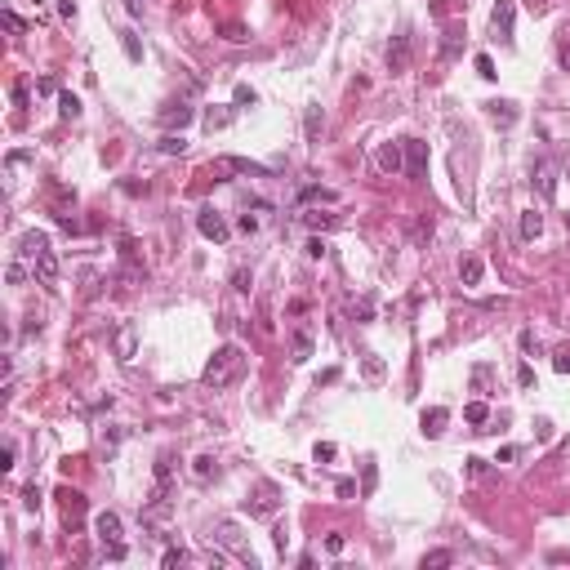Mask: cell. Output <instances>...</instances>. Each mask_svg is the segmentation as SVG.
<instances>
[{"mask_svg":"<svg viewBox=\"0 0 570 570\" xmlns=\"http://www.w3.org/2000/svg\"><path fill=\"white\" fill-rule=\"evenodd\" d=\"M241 375H245V352H241L237 343H223V348L210 357V365H205V375H200V383L219 392V388H232V383H237Z\"/></svg>","mask_w":570,"mask_h":570,"instance_id":"cell-1","label":"cell"},{"mask_svg":"<svg viewBox=\"0 0 570 570\" xmlns=\"http://www.w3.org/2000/svg\"><path fill=\"white\" fill-rule=\"evenodd\" d=\"M196 227H200V237H205V241H219V245L232 237V227H227V219H223L219 210H200L196 214Z\"/></svg>","mask_w":570,"mask_h":570,"instance_id":"cell-2","label":"cell"},{"mask_svg":"<svg viewBox=\"0 0 570 570\" xmlns=\"http://www.w3.org/2000/svg\"><path fill=\"white\" fill-rule=\"evenodd\" d=\"M530 183H534V192H539L544 200H552V196H557V170H552V161H534L530 165Z\"/></svg>","mask_w":570,"mask_h":570,"instance_id":"cell-3","label":"cell"},{"mask_svg":"<svg viewBox=\"0 0 570 570\" xmlns=\"http://www.w3.org/2000/svg\"><path fill=\"white\" fill-rule=\"evenodd\" d=\"M214 539H219L223 548H232V552H237L241 561H249V566H254V552L245 548V539H241V530H237V522H219V526H214Z\"/></svg>","mask_w":570,"mask_h":570,"instance_id":"cell-4","label":"cell"},{"mask_svg":"<svg viewBox=\"0 0 570 570\" xmlns=\"http://www.w3.org/2000/svg\"><path fill=\"white\" fill-rule=\"evenodd\" d=\"M401 152H406V174H410V178H424V174H428V143L401 139Z\"/></svg>","mask_w":570,"mask_h":570,"instance_id":"cell-5","label":"cell"},{"mask_svg":"<svg viewBox=\"0 0 570 570\" xmlns=\"http://www.w3.org/2000/svg\"><path fill=\"white\" fill-rule=\"evenodd\" d=\"M375 165L383 174H401V170H406V152H401V143H383L375 152Z\"/></svg>","mask_w":570,"mask_h":570,"instance_id":"cell-6","label":"cell"},{"mask_svg":"<svg viewBox=\"0 0 570 570\" xmlns=\"http://www.w3.org/2000/svg\"><path fill=\"white\" fill-rule=\"evenodd\" d=\"M410 58H414V45H410L406 31H401V36H392V45H388V67L392 72H406Z\"/></svg>","mask_w":570,"mask_h":570,"instance_id":"cell-7","label":"cell"},{"mask_svg":"<svg viewBox=\"0 0 570 570\" xmlns=\"http://www.w3.org/2000/svg\"><path fill=\"white\" fill-rule=\"evenodd\" d=\"M31 276H36L41 285H54V281H58V259H54V249H41V254L31 259Z\"/></svg>","mask_w":570,"mask_h":570,"instance_id":"cell-8","label":"cell"},{"mask_svg":"<svg viewBox=\"0 0 570 570\" xmlns=\"http://www.w3.org/2000/svg\"><path fill=\"white\" fill-rule=\"evenodd\" d=\"M512 18H517L512 0H499V5H495V14H490V23H495V36H499V41H512Z\"/></svg>","mask_w":570,"mask_h":570,"instance_id":"cell-9","label":"cell"},{"mask_svg":"<svg viewBox=\"0 0 570 570\" xmlns=\"http://www.w3.org/2000/svg\"><path fill=\"white\" fill-rule=\"evenodd\" d=\"M485 112H490V121L499 125V129H512L517 125V103H508V98H495V103H485Z\"/></svg>","mask_w":570,"mask_h":570,"instance_id":"cell-10","label":"cell"},{"mask_svg":"<svg viewBox=\"0 0 570 570\" xmlns=\"http://www.w3.org/2000/svg\"><path fill=\"white\" fill-rule=\"evenodd\" d=\"M58 504H63V517H67V526H72V522H80V517H85V495H80V490H58Z\"/></svg>","mask_w":570,"mask_h":570,"instance_id":"cell-11","label":"cell"},{"mask_svg":"<svg viewBox=\"0 0 570 570\" xmlns=\"http://www.w3.org/2000/svg\"><path fill=\"white\" fill-rule=\"evenodd\" d=\"M245 508L254 512V517H272L276 512V485H259V495L245 499Z\"/></svg>","mask_w":570,"mask_h":570,"instance_id":"cell-12","label":"cell"},{"mask_svg":"<svg viewBox=\"0 0 570 570\" xmlns=\"http://www.w3.org/2000/svg\"><path fill=\"white\" fill-rule=\"evenodd\" d=\"M459 49H463V27H459V23H450V27H446V36H441V63H455V58H459Z\"/></svg>","mask_w":570,"mask_h":570,"instance_id":"cell-13","label":"cell"},{"mask_svg":"<svg viewBox=\"0 0 570 570\" xmlns=\"http://www.w3.org/2000/svg\"><path fill=\"white\" fill-rule=\"evenodd\" d=\"M192 116H196V112H192L188 103H170V107L161 112V125H165V129H183V125H192Z\"/></svg>","mask_w":570,"mask_h":570,"instance_id":"cell-14","label":"cell"},{"mask_svg":"<svg viewBox=\"0 0 570 570\" xmlns=\"http://www.w3.org/2000/svg\"><path fill=\"white\" fill-rule=\"evenodd\" d=\"M94 530H98V539H103V544H121V517H116V512H98Z\"/></svg>","mask_w":570,"mask_h":570,"instance_id":"cell-15","label":"cell"},{"mask_svg":"<svg viewBox=\"0 0 570 570\" xmlns=\"http://www.w3.org/2000/svg\"><path fill=\"white\" fill-rule=\"evenodd\" d=\"M419 424H424L428 437H441L446 424H450V410H446V406H432V410H424V419H419Z\"/></svg>","mask_w":570,"mask_h":570,"instance_id":"cell-16","label":"cell"},{"mask_svg":"<svg viewBox=\"0 0 570 570\" xmlns=\"http://www.w3.org/2000/svg\"><path fill=\"white\" fill-rule=\"evenodd\" d=\"M223 170H237V174H249V178H267L272 170H267V165H254V161H241V156H223L219 161Z\"/></svg>","mask_w":570,"mask_h":570,"instance_id":"cell-17","label":"cell"},{"mask_svg":"<svg viewBox=\"0 0 570 570\" xmlns=\"http://www.w3.org/2000/svg\"><path fill=\"white\" fill-rule=\"evenodd\" d=\"M481 276H485V263H481L477 254L459 259V281H463V285H481Z\"/></svg>","mask_w":570,"mask_h":570,"instance_id":"cell-18","label":"cell"},{"mask_svg":"<svg viewBox=\"0 0 570 570\" xmlns=\"http://www.w3.org/2000/svg\"><path fill=\"white\" fill-rule=\"evenodd\" d=\"M41 249H49V237H45V232H23V241H18V254H23V259H36Z\"/></svg>","mask_w":570,"mask_h":570,"instance_id":"cell-19","label":"cell"},{"mask_svg":"<svg viewBox=\"0 0 570 570\" xmlns=\"http://www.w3.org/2000/svg\"><path fill=\"white\" fill-rule=\"evenodd\" d=\"M517 232H522V241H534V237L544 232V214H539V210H526V214H522V227H517Z\"/></svg>","mask_w":570,"mask_h":570,"instance_id":"cell-20","label":"cell"},{"mask_svg":"<svg viewBox=\"0 0 570 570\" xmlns=\"http://www.w3.org/2000/svg\"><path fill=\"white\" fill-rule=\"evenodd\" d=\"M410 241L428 249V241H432V219H428V214H419V219L410 223Z\"/></svg>","mask_w":570,"mask_h":570,"instance_id":"cell-21","label":"cell"},{"mask_svg":"<svg viewBox=\"0 0 570 570\" xmlns=\"http://www.w3.org/2000/svg\"><path fill=\"white\" fill-rule=\"evenodd\" d=\"M303 223L316 227V232H326V227H339V214H321V210H308L303 214Z\"/></svg>","mask_w":570,"mask_h":570,"instance_id":"cell-22","label":"cell"},{"mask_svg":"<svg viewBox=\"0 0 570 570\" xmlns=\"http://www.w3.org/2000/svg\"><path fill=\"white\" fill-rule=\"evenodd\" d=\"M308 357H312V334L299 330V334H294V357H290V361H294V365H303Z\"/></svg>","mask_w":570,"mask_h":570,"instance_id":"cell-23","label":"cell"},{"mask_svg":"<svg viewBox=\"0 0 570 570\" xmlns=\"http://www.w3.org/2000/svg\"><path fill=\"white\" fill-rule=\"evenodd\" d=\"M121 49H125L129 63H143V45H139V36H134V31H121Z\"/></svg>","mask_w":570,"mask_h":570,"instance_id":"cell-24","label":"cell"},{"mask_svg":"<svg viewBox=\"0 0 570 570\" xmlns=\"http://www.w3.org/2000/svg\"><path fill=\"white\" fill-rule=\"evenodd\" d=\"M463 419H468V424H485V419H490V406H485V401H468Z\"/></svg>","mask_w":570,"mask_h":570,"instance_id":"cell-25","label":"cell"},{"mask_svg":"<svg viewBox=\"0 0 570 570\" xmlns=\"http://www.w3.org/2000/svg\"><path fill=\"white\" fill-rule=\"evenodd\" d=\"M450 561H455V552H446V548L424 552V570H441V566H450Z\"/></svg>","mask_w":570,"mask_h":570,"instance_id":"cell-26","label":"cell"},{"mask_svg":"<svg viewBox=\"0 0 570 570\" xmlns=\"http://www.w3.org/2000/svg\"><path fill=\"white\" fill-rule=\"evenodd\" d=\"M219 31H223V41H232V45H241V41H249V27H245V23H223Z\"/></svg>","mask_w":570,"mask_h":570,"instance_id":"cell-27","label":"cell"},{"mask_svg":"<svg viewBox=\"0 0 570 570\" xmlns=\"http://www.w3.org/2000/svg\"><path fill=\"white\" fill-rule=\"evenodd\" d=\"M58 112L67 116V121H76V116H80V98L76 94H58Z\"/></svg>","mask_w":570,"mask_h":570,"instance_id":"cell-28","label":"cell"},{"mask_svg":"<svg viewBox=\"0 0 570 570\" xmlns=\"http://www.w3.org/2000/svg\"><path fill=\"white\" fill-rule=\"evenodd\" d=\"M321 125H326L321 107H308V116H303V129H308V139H316V134H321Z\"/></svg>","mask_w":570,"mask_h":570,"instance_id":"cell-29","label":"cell"},{"mask_svg":"<svg viewBox=\"0 0 570 570\" xmlns=\"http://www.w3.org/2000/svg\"><path fill=\"white\" fill-rule=\"evenodd\" d=\"M299 200H321V205H334V192L330 188H303V192H299Z\"/></svg>","mask_w":570,"mask_h":570,"instance_id":"cell-30","label":"cell"},{"mask_svg":"<svg viewBox=\"0 0 570 570\" xmlns=\"http://www.w3.org/2000/svg\"><path fill=\"white\" fill-rule=\"evenodd\" d=\"M361 370H365V379H383V361L375 357V352H365V361H361Z\"/></svg>","mask_w":570,"mask_h":570,"instance_id":"cell-31","label":"cell"},{"mask_svg":"<svg viewBox=\"0 0 570 570\" xmlns=\"http://www.w3.org/2000/svg\"><path fill=\"white\" fill-rule=\"evenodd\" d=\"M0 23H5V27L14 31V36H23V31H27V23H23V18H18L14 9H5V14H0Z\"/></svg>","mask_w":570,"mask_h":570,"instance_id":"cell-32","label":"cell"},{"mask_svg":"<svg viewBox=\"0 0 570 570\" xmlns=\"http://www.w3.org/2000/svg\"><path fill=\"white\" fill-rule=\"evenodd\" d=\"M214 473H219V463H214L210 455H200V459H196V477H200V481H210Z\"/></svg>","mask_w":570,"mask_h":570,"instance_id":"cell-33","label":"cell"},{"mask_svg":"<svg viewBox=\"0 0 570 570\" xmlns=\"http://www.w3.org/2000/svg\"><path fill=\"white\" fill-rule=\"evenodd\" d=\"M183 561H188V552H183V548H165V557H161L165 570H174V566H183Z\"/></svg>","mask_w":570,"mask_h":570,"instance_id":"cell-34","label":"cell"},{"mask_svg":"<svg viewBox=\"0 0 570 570\" xmlns=\"http://www.w3.org/2000/svg\"><path fill=\"white\" fill-rule=\"evenodd\" d=\"M103 557H107V561H125V557H129L125 539H121V544H103Z\"/></svg>","mask_w":570,"mask_h":570,"instance_id":"cell-35","label":"cell"},{"mask_svg":"<svg viewBox=\"0 0 570 570\" xmlns=\"http://www.w3.org/2000/svg\"><path fill=\"white\" fill-rule=\"evenodd\" d=\"M352 316H357V321H370V316H375V303H370V299H357V303H352Z\"/></svg>","mask_w":570,"mask_h":570,"instance_id":"cell-36","label":"cell"},{"mask_svg":"<svg viewBox=\"0 0 570 570\" xmlns=\"http://www.w3.org/2000/svg\"><path fill=\"white\" fill-rule=\"evenodd\" d=\"M183 147H188V143H183V139H174V134H165V139H161V152H165V156H174V152L183 156Z\"/></svg>","mask_w":570,"mask_h":570,"instance_id":"cell-37","label":"cell"},{"mask_svg":"<svg viewBox=\"0 0 570 570\" xmlns=\"http://www.w3.org/2000/svg\"><path fill=\"white\" fill-rule=\"evenodd\" d=\"M334 455H339V446H334V441H316V463H330Z\"/></svg>","mask_w":570,"mask_h":570,"instance_id":"cell-38","label":"cell"},{"mask_svg":"<svg viewBox=\"0 0 570 570\" xmlns=\"http://www.w3.org/2000/svg\"><path fill=\"white\" fill-rule=\"evenodd\" d=\"M477 72H481L485 80H495V58H490V54H477Z\"/></svg>","mask_w":570,"mask_h":570,"instance_id":"cell-39","label":"cell"},{"mask_svg":"<svg viewBox=\"0 0 570 570\" xmlns=\"http://www.w3.org/2000/svg\"><path fill=\"white\" fill-rule=\"evenodd\" d=\"M5 276H9V285H23V281H27V267H23L18 259H14V263H9V272H5Z\"/></svg>","mask_w":570,"mask_h":570,"instance_id":"cell-40","label":"cell"},{"mask_svg":"<svg viewBox=\"0 0 570 570\" xmlns=\"http://www.w3.org/2000/svg\"><path fill=\"white\" fill-rule=\"evenodd\" d=\"M375 481H379V473H375V463H365V477H361V490L370 495V490H375Z\"/></svg>","mask_w":570,"mask_h":570,"instance_id":"cell-41","label":"cell"},{"mask_svg":"<svg viewBox=\"0 0 570 570\" xmlns=\"http://www.w3.org/2000/svg\"><path fill=\"white\" fill-rule=\"evenodd\" d=\"M517 343H522V352H539V339H534L530 330H522V339H517Z\"/></svg>","mask_w":570,"mask_h":570,"instance_id":"cell-42","label":"cell"},{"mask_svg":"<svg viewBox=\"0 0 570 570\" xmlns=\"http://www.w3.org/2000/svg\"><path fill=\"white\" fill-rule=\"evenodd\" d=\"M241 232H249V237H254V232H259V219H254V214H241V223H237Z\"/></svg>","mask_w":570,"mask_h":570,"instance_id":"cell-43","label":"cell"},{"mask_svg":"<svg viewBox=\"0 0 570 570\" xmlns=\"http://www.w3.org/2000/svg\"><path fill=\"white\" fill-rule=\"evenodd\" d=\"M308 259H326V241L312 237V241H308Z\"/></svg>","mask_w":570,"mask_h":570,"instance_id":"cell-44","label":"cell"},{"mask_svg":"<svg viewBox=\"0 0 570 570\" xmlns=\"http://www.w3.org/2000/svg\"><path fill=\"white\" fill-rule=\"evenodd\" d=\"M552 365H557V370L566 375V370H570V348H561V352H557V357H552Z\"/></svg>","mask_w":570,"mask_h":570,"instance_id":"cell-45","label":"cell"},{"mask_svg":"<svg viewBox=\"0 0 570 570\" xmlns=\"http://www.w3.org/2000/svg\"><path fill=\"white\" fill-rule=\"evenodd\" d=\"M121 357H125V361H129V357H134V334H129V330H125V334H121Z\"/></svg>","mask_w":570,"mask_h":570,"instance_id":"cell-46","label":"cell"},{"mask_svg":"<svg viewBox=\"0 0 570 570\" xmlns=\"http://www.w3.org/2000/svg\"><path fill=\"white\" fill-rule=\"evenodd\" d=\"M232 98H237V103H254V90H249V85H237V94H232Z\"/></svg>","mask_w":570,"mask_h":570,"instance_id":"cell-47","label":"cell"},{"mask_svg":"<svg viewBox=\"0 0 570 570\" xmlns=\"http://www.w3.org/2000/svg\"><path fill=\"white\" fill-rule=\"evenodd\" d=\"M249 281H254V276H249V272H245V267H241V272H237V276H232V285H237V290H249Z\"/></svg>","mask_w":570,"mask_h":570,"instance_id":"cell-48","label":"cell"},{"mask_svg":"<svg viewBox=\"0 0 570 570\" xmlns=\"http://www.w3.org/2000/svg\"><path fill=\"white\" fill-rule=\"evenodd\" d=\"M517 383H522V388H530V383H534V370H530V365H522V370H517Z\"/></svg>","mask_w":570,"mask_h":570,"instance_id":"cell-49","label":"cell"},{"mask_svg":"<svg viewBox=\"0 0 570 570\" xmlns=\"http://www.w3.org/2000/svg\"><path fill=\"white\" fill-rule=\"evenodd\" d=\"M23 504H27V508H36V504H41V490H36V485H27V495H23Z\"/></svg>","mask_w":570,"mask_h":570,"instance_id":"cell-50","label":"cell"},{"mask_svg":"<svg viewBox=\"0 0 570 570\" xmlns=\"http://www.w3.org/2000/svg\"><path fill=\"white\" fill-rule=\"evenodd\" d=\"M58 14H63V18H72V14H76V0H58Z\"/></svg>","mask_w":570,"mask_h":570,"instance_id":"cell-51","label":"cell"},{"mask_svg":"<svg viewBox=\"0 0 570 570\" xmlns=\"http://www.w3.org/2000/svg\"><path fill=\"white\" fill-rule=\"evenodd\" d=\"M557 58H561V67H566V72H570V41H566L561 49H557Z\"/></svg>","mask_w":570,"mask_h":570,"instance_id":"cell-52","label":"cell"},{"mask_svg":"<svg viewBox=\"0 0 570 570\" xmlns=\"http://www.w3.org/2000/svg\"><path fill=\"white\" fill-rule=\"evenodd\" d=\"M566 223H570V214H566Z\"/></svg>","mask_w":570,"mask_h":570,"instance_id":"cell-53","label":"cell"}]
</instances>
